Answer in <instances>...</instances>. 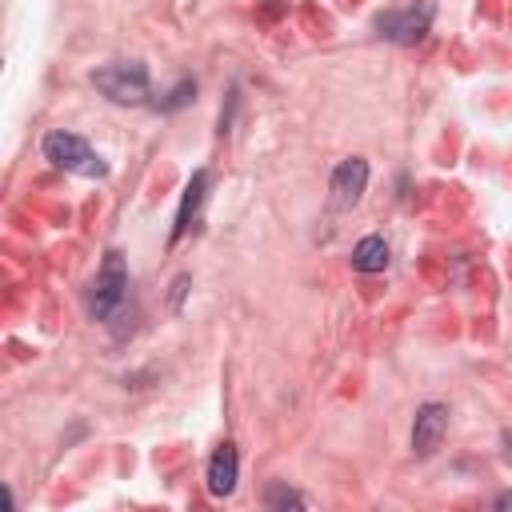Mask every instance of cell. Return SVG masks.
Masks as SVG:
<instances>
[{
    "instance_id": "obj_1",
    "label": "cell",
    "mask_w": 512,
    "mask_h": 512,
    "mask_svg": "<svg viewBox=\"0 0 512 512\" xmlns=\"http://www.w3.org/2000/svg\"><path fill=\"white\" fill-rule=\"evenodd\" d=\"M128 308V268L120 252H104V264L88 288V312L96 320H112Z\"/></svg>"
},
{
    "instance_id": "obj_2",
    "label": "cell",
    "mask_w": 512,
    "mask_h": 512,
    "mask_svg": "<svg viewBox=\"0 0 512 512\" xmlns=\"http://www.w3.org/2000/svg\"><path fill=\"white\" fill-rule=\"evenodd\" d=\"M92 84L112 104H144L148 100V68L140 60H112L92 72Z\"/></svg>"
},
{
    "instance_id": "obj_3",
    "label": "cell",
    "mask_w": 512,
    "mask_h": 512,
    "mask_svg": "<svg viewBox=\"0 0 512 512\" xmlns=\"http://www.w3.org/2000/svg\"><path fill=\"white\" fill-rule=\"evenodd\" d=\"M44 160H52L56 168H64V172H76V176H104L108 172V164L92 152V144L84 140V136H76V132H64V128H56V132H48L44 136Z\"/></svg>"
},
{
    "instance_id": "obj_4",
    "label": "cell",
    "mask_w": 512,
    "mask_h": 512,
    "mask_svg": "<svg viewBox=\"0 0 512 512\" xmlns=\"http://www.w3.org/2000/svg\"><path fill=\"white\" fill-rule=\"evenodd\" d=\"M432 16H436V4L432 0H420V4H408V8H392V12H380L372 20L376 36L380 40H392V44H420L432 28Z\"/></svg>"
},
{
    "instance_id": "obj_5",
    "label": "cell",
    "mask_w": 512,
    "mask_h": 512,
    "mask_svg": "<svg viewBox=\"0 0 512 512\" xmlns=\"http://www.w3.org/2000/svg\"><path fill=\"white\" fill-rule=\"evenodd\" d=\"M444 428H448V404H440V400L420 404V408H416V420H412V452L428 456V452L440 444Z\"/></svg>"
},
{
    "instance_id": "obj_6",
    "label": "cell",
    "mask_w": 512,
    "mask_h": 512,
    "mask_svg": "<svg viewBox=\"0 0 512 512\" xmlns=\"http://www.w3.org/2000/svg\"><path fill=\"white\" fill-rule=\"evenodd\" d=\"M364 188H368V160H364V156L340 160L336 172H332V200H336L340 208H352V204L364 196Z\"/></svg>"
},
{
    "instance_id": "obj_7",
    "label": "cell",
    "mask_w": 512,
    "mask_h": 512,
    "mask_svg": "<svg viewBox=\"0 0 512 512\" xmlns=\"http://www.w3.org/2000/svg\"><path fill=\"white\" fill-rule=\"evenodd\" d=\"M236 480H240V456H236V444L224 440L208 460V492L212 496H232Z\"/></svg>"
},
{
    "instance_id": "obj_8",
    "label": "cell",
    "mask_w": 512,
    "mask_h": 512,
    "mask_svg": "<svg viewBox=\"0 0 512 512\" xmlns=\"http://www.w3.org/2000/svg\"><path fill=\"white\" fill-rule=\"evenodd\" d=\"M204 196H208V172L204 168H196L192 172V180H188V188H184V200H180V212H176V224H172V244L196 224V216H200V204H204Z\"/></svg>"
},
{
    "instance_id": "obj_9",
    "label": "cell",
    "mask_w": 512,
    "mask_h": 512,
    "mask_svg": "<svg viewBox=\"0 0 512 512\" xmlns=\"http://www.w3.org/2000/svg\"><path fill=\"white\" fill-rule=\"evenodd\" d=\"M352 268L356 272H384L388 268V244H384V236H364L352 248Z\"/></svg>"
},
{
    "instance_id": "obj_10",
    "label": "cell",
    "mask_w": 512,
    "mask_h": 512,
    "mask_svg": "<svg viewBox=\"0 0 512 512\" xmlns=\"http://www.w3.org/2000/svg\"><path fill=\"white\" fill-rule=\"evenodd\" d=\"M264 504L268 508H304V496L296 492V488H288V484H268V492H264Z\"/></svg>"
},
{
    "instance_id": "obj_11",
    "label": "cell",
    "mask_w": 512,
    "mask_h": 512,
    "mask_svg": "<svg viewBox=\"0 0 512 512\" xmlns=\"http://www.w3.org/2000/svg\"><path fill=\"white\" fill-rule=\"evenodd\" d=\"M192 96H196V80H180V84L168 92V100H160V108H164V112H176V108H184Z\"/></svg>"
},
{
    "instance_id": "obj_12",
    "label": "cell",
    "mask_w": 512,
    "mask_h": 512,
    "mask_svg": "<svg viewBox=\"0 0 512 512\" xmlns=\"http://www.w3.org/2000/svg\"><path fill=\"white\" fill-rule=\"evenodd\" d=\"M184 288H188V276H176V284H172V308H180V300H184Z\"/></svg>"
},
{
    "instance_id": "obj_13",
    "label": "cell",
    "mask_w": 512,
    "mask_h": 512,
    "mask_svg": "<svg viewBox=\"0 0 512 512\" xmlns=\"http://www.w3.org/2000/svg\"><path fill=\"white\" fill-rule=\"evenodd\" d=\"M496 508H512V492H504V496H496Z\"/></svg>"
}]
</instances>
